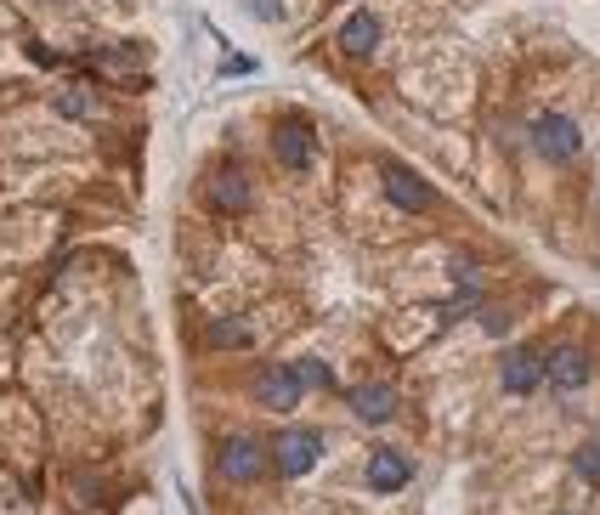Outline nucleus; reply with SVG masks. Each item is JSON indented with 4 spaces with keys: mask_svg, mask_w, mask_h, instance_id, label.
Here are the masks:
<instances>
[{
    "mask_svg": "<svg viewBox=\"0 0 600 515\" xmlns=\"http://www.w3.org/2000/svg\"><path fill=\"white\" fill-rule=\"evenodd\" d=\"M544 379L555 385V391L573 397L578 385H589V351H584V346H555V351H544Z\"/></svg>",
    "mask_w": 600,
    "mask_h": 515,
    "instance_id": "1a4fd4ad",
    "label": "nucleus"
},
{
    "mask_svg": "<svg viewBox=\"0 0 600 515\" xmlns=\"http://www.w3.org/2000/svg\"><path fill=\"white\" fill-rule=\"evenodd\" d=\"M300 397H307V379L295 374V363H266V368L255 374V402H261V408L289 413V408H300Z\"/></svg>",
    "mask_w": 600,
    "mask_h": 515,
    "instance_id": "7ed1b4c3",
    "label": "nucleus"
},
{
    "mask_svg": "<svg viewBox=\"0 0 600 515\" xmlns=\"http://www.w3.org/2000/svg\"><path fill=\"white\" fill-rule=\"evenodd\" d=\"M318 459H323V431H312V425H295V431L273 436V465H278V476H284V481L307 476Z\"/></svg>",
    "mask_w": 600,
    "mask_h": 515,
    "instance_id": "f03ea898",
    "label": "nucleus"
},
{
    "mask_svg": "<svg viewBox=\"0 0 600 515\" xmlns=\"http://www.w3.org/2000/svg\"><path fill=\"white\" fill-rule=\"evenodd\" d=\"M346 408L357 413L362 425H385V420H396L403 397H396L391 385H357V391H346Z\"/></svg>",
    "mask_w": 600,
    "mask_h": 515,
    "instance_id": "9b49d317",
    "label": "nucleus"
},
{
    "mask_svg": "<svg viewBox=\"0 0 600 515\" xmlns=\"http://www.w3.org/2000/svg\"><path fill=\"white\" fill-rule=\"evenodd\" d=\"M498 385H505L510 397H532L544 385V351H532V346L498 351Z\"/></svg>",
    "mask_w": 600,
    "mask_h": 515,
    "instance_id": "39448f33",
    "label": "nucleus"
},
{
    "mask_svg": "<svg viewBox=\"0 0 600 515\" xmlns=\"http://www.w3.org/2000/svg\"><path fill=\"white\" fill-rule=\"evenodd\" d=\"M57 114L62 119H85L91 114V96L85 91H57Z\"/></svg>",
    "mask_w": 600,
    "mask_h": 515,
    "instance_id": "4468645a",
    "label": "nucleus"
},
{
    "mask_svg": "<svg viewBox=\"0 0 600 515\" xmlns=\"http://www.w3.org/2000/svg\"><path fill=\"white\" fill-rule=\"evenodd\" d=\"M210 340H216V346H239V340H250V335H244L239 324H216V329H210Z\"/></svg>",
    "mask_w": 600,
    "mask_h": 515,
    "instance_id": "f3484780",
    "label": "nucleus"
},
{
    "mask_svg": "<svg viewBox=\"0 0 600 515\" xmlns=\"http://www.w3.org/2000/svg\"><path fill=\"white\" fill-rule=\"evenodd\" d=\"M362 481H369L374 493H396V488H408V481H414V465H408V454H396V447H374Z\"/></svg>",
    "mask_w": 600,
    "mask_h": 515,
    "instance_id": "9d476101",
    "label": "nucleus"
},
{
    "mask_svg": "<svg viewBox=\"0 0 600 515\" xmlns=\"http://www.w3.org/2000/svg\"><path fill=\"white\" fill-rule=\"evenodd\" d=\"M532 148H539V159H550V165H566V159H578L584 131L566 114H544V119H532Z\"/></svg>",
    "mask_w": 600,
    "mask_h": 515,
    "instance_id": "20e7f679",
    "label": "nucleus"
},
{
    "mask_svg": "<svg viewBox=\"0 0 600 515\" xmlns=\"http://www.w3.org/2000/svg\"><path fill=\"white\" fill-rule=\"evenodd\" d=\"M205 199H210V210H221V215H244V210L255 204V192H250V176H244L239 165H227V171H216V176L205 182Z\"/></svg>",
    "mask_w": 600,
    "mask_h": 515,
    "instance_id": "6e6552de",
    "label": "nucleus"
},
{
    "mask_svg": "<svg viewBox=\"0 0 600 515\" xmlns=\"http://www.w3.org/2000/svg\"><path fill=\"white\" fill-rule=\"evenodd\" d=\"M380 35H385V23H380L374 12H351V17L341 23V35H335V46H341L346 57H374Z\"/></svg>",
    "mask_w": 600,
    "mask_h": 515,
    "instance_id": "f8f14e48",
    "label": "nucleus"
},
{
    "mask_svg": "<svg viewBox=\"0 0 600 515\" xmlns=\"http://www.w3.org/2000/svg\"><path fill=\"white\" fill-rule=\"evenodd\" d=\"M295 374L307 379V391H323V385H328V368H323V363H312V358H300V363H295Z\"/></svg>",
    "mask_w": 600,
    "mask_h": 515,
    "instance_id": "2eb2a0df",
    "label": "nucleus"
},
{
    "mask_svg": "<svg viewBox=\"0 0 600 515\" xmlns=\"http://www.w3.org/2000/svg\"><path fill=\"white\" fill-rule=\"evenodd\" d=\"M244 12H255L261 23H273V17H284V0H244Z\"/></svg>",
    "mask_w": 600,
    "mask_h": 515,
    "instance_id": "dca6fc26",
    "label": "nucleus"
},
{
    "mask_svg": "<svg viewBox=\"0 0 600 515\" xmlns=\"http://www.w3.org/2000/svg\"><path fill=\"white\" fill-rule=\"evenodd\" d=\"M266 470V442L261 436H227L221 454H216V476L227 488H255Z\"/></svg>",
    "mask_w": 600,
    "mask_h": 515,
    "instance_id": "f257e3e1",
    "label": "nucleus"
},
{
    "mask_svg": "<svg viewBox=\"0 0 600 515\" xmlns=\"http://www.w3.org/2000/svg\"><path fill=\"white\" fill-rule=\"evenodd\" d=\"M380 187H385V199H391L396 210H403V215H425L430 204H437V192H430L414 171H403V165H385Z\"/></svg>",
    "mask_w": 600,
    "mask_h": 515,
    "instance_id": "0eeeda50",
    "label": "nucleus"
},
{
    "mask_svg": "<svg viewBox=\"0 0 600 515\" xmlns=\"http://www.w3.org/2000/svg\"><path fill=\"white\" fill-rule=\"evenodd\" d=\"M312 153H318V137H312L307 119H278L273 125V159L284 171H307Z\"/></svg>",
    "mask_w": 600,
    "mask_h": 515,
    "instance_id": "423d86ee",
    "label": "nucleus"
},
{
    "mask_svg": "<svg viewBox=\"0 0 600 515\" xmlns=\"http://www.w3.org/2000/svg\"><path fill=\"white\" fill-rule=\"evenodd\" d=\"M573 476L589 481V488H600V442H584L578 454H573Z\"/></svg>",
    "mask_w": 600,
    "mask_h": 515,
    "instance_id": "ddd939ff",
    "label": "nucleus"
}]
</instances>
